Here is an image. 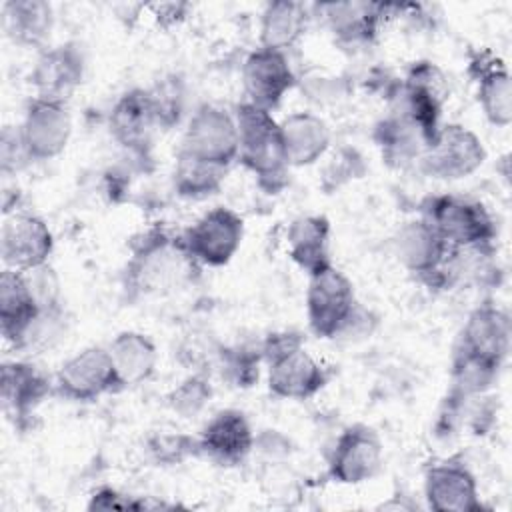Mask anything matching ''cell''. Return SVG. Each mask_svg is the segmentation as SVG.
I'll return each instance as SVG.
<instances>
[{"label":"cell","mask_w":512,"mask_h":512,"mask_svg":"<svg viewBox=\"0 0 512 512\" xmlns=\"http://www.w3.org/2000/svg\"><path fill=\"white\" fill-rule=\"evenodd\" d=\"M242 82L248 102L270 112L294 86V72L282 50L260 46L246 58Z\"/></svg>","instance_id":"7c38bea8"},{"label":"cell","mask_w":512,"mask_h":512,"mask_svg":"<svg viewBox=\"0 0 512 512\" xmlns=\"http://www.w3.org/2000/svg\"><path fill=\"white\" fill-rule=\"evenodd\" d=\"M56 388L70 400H96L98 396L122 388L108 348L92 346L68 358L58 374Z\"/></svg>","instance_id":"9c48e42d"},{"label":"cell","mask_w":512,"mask_h":512,"mask_svg":"<svg viewBox=\"0 0 512 512\" xmlns=\"http://www.w3.org/2000/svg\"><path fill=\"white\" fill-rule=\"evenodd\" d=\"M224 174L226 168L222 166L202 162L186 154H178L174 170V188L180 196L186 198H206L220 188Z\"/></svg>","instance_id":"83f0119b"},{"label":"cell","mask_w":512,"mask_h":512,"mask_svg":"<svg viewBox=\"0 0 512 512\" xmlns=\"http://www.w3.org/2000/svg\"><path fill=\"white\" fill-rule=\"evenodd\" d=\"M396 250L408 270L426 278L440 274L442 266L450 260L452 254V248L422 218L408 222L400 230L396 238Z\"/></svg>","instance_id":"ac0fdd59"},{"label":"cell","mask_w":512,"mask_h":512,"mask_svg":"<svg viewBox=\"0 0 512 512\" xmlns=\"http://www.w3.org/2000/svg\"><path fill=\"white\" fill-rule=\"evenodd\" d=\"M252 446L254 434L246 416L232 408L214 414L198 438L200 452L222 466L242 462Z\"/></svg>","instance_id":"5bb4252c"},{"label":"cell","mask_w":512,"mask_h":512,"mask_svg":"<svg viewBox=\"0 0 512 512\" xmlns=\"http://www.w3.org/2000/svg\"><path fill=\"white\" fill-rule=\"evenodd\" d=\"M224 358V370L234 378V382H238V386H250V382L258 378V358L250 356L248 352L236 350Z\"/></svg>","instance_id":"4dcf8cb0"},{"label":"cell","mask_w":512,"mask_h":512,"mask_svg":"<svg viewBox=\"0 0 512 512\" xmlns=\"http://www.w3.org/2000/svg\"><path fill=\"white\" fill-rule=\"evenodd\" d=\"M306 6L298 2H270L260 18V42L262 48L286 50L296 44L306 30Z\"/></svg>","instance_id":"d4e9b609"},{"label":"cell","mask_w":512,"mask_h":512,"mask_svg":"<svg viewBox=\"0 0 512 512\" xmlns=\"http://www.w3.org/2000/svg\"><path fill=\"white\" fill-rule=\"evenodd\" d=\"M30 160H50L58 156L70 138L72 120L64 102L36 98L28 104L18 128Z\"/></svg>","instance_id":"30bf717a"},{"label":"cell","mask_w":512,"mask_h":512,"mask_svg":"<svg viewBox=\"0 0 512 512\" xmlns=\"http://www.w3.org/2000/svg\"><path fill=\"white\" fill-rule=\"evenodd\" d=\"M324 16L332 32L348 42H368L380 28L382 16L388 4H366V2H344V4H322Z\"/></svg>","instance_id":"cb8c5ba5"},{"label":"cell","mask_w":512,"mask_h":512,"mask_svg":"<svg viewBox=\"0 0 512 512\" xmlns=\"http://www.w3.org/2000/svg\"><path fill=\"white\" fill-rule=\"evenodd\" d=\"M150 452L160 462H180L192 452H200L198 440L180 434H162L150 442Z\"/></svg>","instance_id":"f546056e"},{"label":"cell","mask_w":512,"mask_h":512,"mask_svg":"<svg viewBox=\"0 0 512 512\" xmlns=\"http://www.w3.org/2000/svg\"><path fill=\"white\" fill-rule=\"evenodd\" d=\"M306 308L314 334L322 338H336L344 334L356 318L352 282L332 264L310 274Z\"/></svg>","instance_id":"277c9868"},{"label":"cell","mask_w":512,"mask_h":512,"mask_svg":"<svg viewBox=\"0 0 512 512\" xmlns=\"http://www.w3.org/2000/svg\"><path fill=\"white\" fill-rule=\"evenodd\" d=\"M476 482L460 462H440L426 472V498L434 510H476Z\"/></svg>","instance_id":"e0dca14e"},{"label":"cell","mask_w":512,"mask_h":512,"mask_svg":"<svg viewBox=\"0 0 512 512\" xmlns=\"http://www.w3.org/2000/svg\"><path fill=\"white\" fill-rule=\"evenodd\" d=\"M478 102L492 124L508 126L512 118L510 76L498 60L488 64L480 58L478 64Z\"/></svg>","instance_id":"4316f807"},{"label":"cell","mask_w":512,"mask_h":512,"mask_svg":"<svg viewBox=\"0 0 512 512\" xmlns=\"http://www.w3.org/2000/svg\"><path fill=\"white\" fill-rule=\"evenodd\" d=\"M210 396H212V390L208 382L200 376H190L170 392L168 404L182 418H192L206 406Z\"/></svg>","instance_id":"f1b7e54d"},{"label":"cell","mask_w":512,"mask_h":512,"mask_svg":"<svg viewBox=\"0 0 512 512\" xmlns=\"http://www.w3.org/2000/svg\"><path fill=\"white\" fill-rule=\"evenodd\" d=\"M50 392L48 378L28 362L2 364V402L16 418L28 416Z\"/></svg>","instance_id":"ffe728a7"},{"label":"cell","mask_w":512,"mask_h":512,"mask_svg":"<svg viewBox=\"0 0 512 512\" xmlns=\"http://www.w3.org/2000/svg\"><path fill=\"white\" fill-rule=\"evenodd\" d=\"M382 462V442L378 434L364 424L346 428L336 440L330 474L338 482L358 484L376 474Z\"/></svg>","instance_id":"4fadbf2b"},{"label":"cell","mask_w":512,"mask_h":512,"mask_svg":"<svg viewBox=\"0 0 512 512\" xmlns=\"http://www.w3.org/2000/svg\"><path fill=\"white\" fill-rule=\"evenodd\" d=\"M44 312L48 310L40 306L26 274L4 268L0 274V328L4 340L16 348L26 346Z\"/></svg>","instance_id":"8fae6325"},{"label":"cell","mask_w":512,"mask_h":512,"mask_svg":"<svg viewBox=\"0 0 512 512\" xmlns=\"http://www.w3.org/2000/svg\"><path fill=\"white\" fill-rule=\"evenodd\" d=\"M484 146L464 126L450 124L438 130L434 140L422 150V170L432 178L458 180L472 174L484 162Z\"/></svg>","instance_id":"52a82bcc"},{"label":"cell","mask_w":512,"mask_h":512,"mask_svg":"<svg viewBox=\"0 0 512 512\" xmlns=\"http://www.w3.org/2000/svg\"><path fill=\"white\" fill-rule=\"evenodd\" d=\"M330 224L324 216H302L288 228L290 258L308 274L330 266L328 258Z\"/></svg>","instance_id":"7402d4cb"},{"label":"cell","mask_w":512,"mask_h":512,"mask_svg":"<svg viewBox=\"0 0 512 512\" xmlns=\"http://www.w3.org/2000/svg\"><path fill=\"white\" fill-rule=\"evenodd\" d=\"M422 220L428 222L452 250L486 248L496 232L494 220L480 202L448 194L428 198Z\"/></svg>","instance_id":"3957f363"},{"label":"cell","mask_w":512,"mask_h":512,"mask_svg":"<svg viewBox=\"0 0 512 512\" xmlns=\"http://www.w3.org/2000/svg\"><path fill=\"white\" fill-rule=\"evenodd\" d=\"M280 136L290 166L312 164L322 158L330 146L328 126L310 112L290 114L280 122Z\"/></svg>","instance_id":"d6986e66"},{"label":"cell","mask_w":512,"mask_h":512,"mask_svg":"<svg viewBox=\"0 0 512 512\" xmlns=\"http://www.w3.org/2000/svg\"><path fill=\"white\" fill-rule=\"evenodd\" d=\"M120 386H134L148 380L156 368V348L140 332H120L108 346Z\"/></svg>","instance_id":"44dd1931"},{"label":"cell","mask_w":512,"mask_h":512,"mask_svg":"<svg viewBox=\"0 0 512 512\" xmlns=\"http://www.w3.org/2000/svg\"><path fill=\"white\" fill-rule=\"evenodd\" d=\"M238 148L240 136L234 116L206 104L192 114L182 138L180 154L228 168V164L238 158Z\"/></svg>","instance_id":"5b68a950"},{"label":"cell","mask_w":512,"mask_h":512,"mask_svg":"<svg viewBox=\"0 0 512 512\" xmlns=\"http://www.w3.org/2000/svg\"><path fill=\"white\" fill-rule=\"evenodd\" d=\"M262 358L268 362L270 392L280 398L304 400L324 388L328 376L302 346L298 334H270L262 346Z\"/></svg>","instance_id":"7a4b0ae2"},{"label":"cell","mask_w":512,"mask_h":512,"mask_svg":"<svg viewBox=\"0 0 512 512\" xmlns=\"http://www.w3.org/2000/svg\"><path fill=\"white\" fill-rule=\"evenodd\" d=\"M510 346V320L504 310L492 304H482L470 312L462 336L460 350L502 364Z\"/></svg>","instance_id":"2e32d148"},{"label":"cell","mask_w":512,"mask_h":512,"mask_svg":"<svg viewBox=\"0 0 512 512\" xmlns=\"http://www.w3.org/2000/svg\"><path fill=\"white\" fill-rule=\"evenodd\" d=\"M52 246V232L42 218L24 212L4 216L0 232V254L6 268L28 272L46 266Z\"/></svg>","instance_id":"ba28073f"},{"label":"cell","mask_w":512,"mask_h":512,"mask_svg":"<svg viewBox=\"0 0 512 512\" xmlns=\"http://www.w3.org/2000/svg\"><path fill=\"white\" fill-rule=\"evenodd\" d=\"M158 124L150 94L144 90L126 92L110 114V128L124 146H142Z\"/></svg>","instance_id":"603a6c76"},{"label":"cell","mask_w":512,"mask_h":512,"mask_svg":"<svg viewBox=\"0 0 512 512\" xmlns=\"http://www.w3.org/2000/svg\"><path fill=\"white\" fill-rule=\"evenodd\" d=\"M244 234L242 218L230 208H212L198 218L180 238L186 252L200 264L222 266L240 248Z\"/></svg>","instance_id":"8992f818"},{"label":"cell","mask_w":512,"mask_h":512,"mask_svg":"<svg viewBox=\"0 0 512 512\" xmlns=\"http://www.w3.org/2000/svg\"><path fill=\"white\" fill-rule=\"evenodd\" d=\"M82 72L84 58L74 44L46 50L38 58L30 76L36 88V98L64 102L82 82Z\"/></svg>","instance_id":"9a60e30c"},{"label":"cell","mask_w":512,"mask_h":512,"mask_svg":"<svg viewBox=\"0 0 512 512\" xmlns=\"http://www.w3.org/2000/svg\"><path fill=\"white\" fill-rule=\"evenodd\" d=\"M6 34L26 46H36L50 36L52 30V6L40 0H14L2 8Z\"/></svg>","instance_id":"484cf974"},{"label":"cell","mask_w":512,"mask_h":512,"mask_svg":"<svg viewBox=\"0 0 512 512\" xmlns=\"http://www.w3.org/2000/svg\"><path fill=\"white\" fill-rule=\"evenodd\" d=\"M236 126L240 136L238 158L258 178V184L270 194L282 190L288 182V160L280 136V124L268 110L250 102L236 108Z\"/></svg>","instance_id":"6da1fadb"}]
</instances>
